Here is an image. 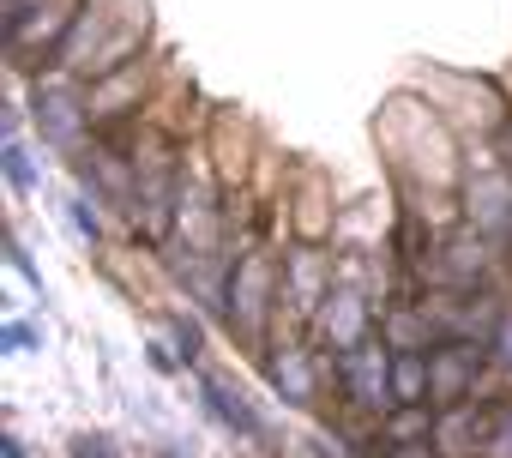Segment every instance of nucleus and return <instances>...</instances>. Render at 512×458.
Here are the masks:
<instances>
[{"mask_svg": "<svg viewBox=\"0 0 512 458\" xmlns=\"http://www.w3.org/2000/svg\"><path fill=\"white\" fill-rule=\"evenodd\" d=\"M344 386H350V398L368 404V410L392 404V356L374 350V344H350V350H344Z\"/></svg>", "mask_w": 512, "mask_h": 458, "instance_id": "obj_1", "label": "nucleus"}, {"mask_svg": "<svg viewBox=\"0 0 512 458\" xmlns=\"http://www.w3.org/2000/svg\"><path fill=\"white\" fill-rule=\"evenodd\" d=\"M470 380H476V350L470 344H446V350L428 356V398L434 404H458L470 392Z\"/></svg>", "mask_w": 512, "mask_h": 458, "instance_id": "obj_2", "label": "nucleus"}, {"mask_svg": "<svg viewBox=\"0 0 512 458\" xmlns=\"http://www.w3.org/2000/svg\"><path fill=\"white\" fill-rule=\"evenodd\" d=\"M428 398V356L398 350L392 356V404H422Z\"/></svg>", "mask_w": 512, "mask_h": 458, "instance_id": "obj_3", "label": "nucleus"}, {"mask_svg": "<svg viewBox=\"0 0 512 458\" xmlns=\"http://www.w3.org/2000/svg\"><path fill=\"white\" fill-rule=\"evenodd\" d=\"M205 398H211V410L235 428V434H266V422L253 416L247 404H241V392H229V386H205Z\"/></svg>", "mask_w": 512, "mask_h": 458, "instance_id": "obj_4", "label": "nucleus"}, {"mask_svg": "<svg viewBox=\"0 0 512 458\" xmlns=\"http://www.w3.org/2000/svg\"><path fill=\"white\" fill-rule=\"evenodd\" d=\"M260 296H266V266L247 260V266H241V284H235V308H241L247 326H253V314H260Z\"/></svg>", "mask_w": 512, "mask_h": 458, "instance_id": "obj_5", "label": "nucleus"}, {"mask_svg": "<svg viewBox=\"0 0 512 458\" xmlns=\"http://www.w3.org/2000/svg\"><path fill=\"white\" fill-rule=\"evenodd\" d=\"M278 386L290 398H308V362H302V350H284L278 356Z\"/></svg>", "mask_w": 512, "mask_h": 458, "instance_id": "obj_6", "label": "nucleus"}, {"mask_svg": "<svg viewBox=\"0 0 512 458\" xmlns=\"http://www.w3.org/2000/svg\"><path fill=\"white\" fill-rule=\"evenodd\" d=\"M7 181H13V187H31V157H25L13 139H7Z\"/></svg>", "mask_w": 512, "mask_h": 458, "instance_id": "obj_7", "label": "nucleus"}, {"mask_svg": "<svg viewBox=\"0 0 512 458\" xmlns=\"http://www.w3.org/2000/svg\"><path fill=\"white\" fill-rule=\"evenodd\" d=\"M175 344H181V362H193L199 356V326L193 320H175Z\"/></svg>", "mask_w": 512, "mask_h": 458, "instance_id": "obj_8", "label": "nucleus"}, {"mask_svg": "<svg viewBox=\"0 0 512 458\" xmlns=\"http://www.w3.org/2000/svg\"><path fill=\"white\" fill-rule=\"evenodd\" d=\"M67 217H73V229H79V236H97V211H91L85 199H73V205H67Z\"/></svg>", "mask_w": 512, "mask_h": 458, "instance_id": "obj_9", "label": "nucleus"}, {"mask_svg": "<svg viewBox=\"0 0 512 458\" xmlns=\"http://www.w3.org/2000/svg\"><path fill=\"white\" fill-rule=\"evenodd\" d=\"M0 344H7V350H31V344H37V326H19V320H13L7 332H0Z\"/></svg>", "mask_w": 512, "mask_h": 458, "instance_id": "obj_10", "label": "nucleus"}, {"mask_svg": "<svg viewBox=\"0 0 512 458\" xmlns=\"http://www.w3.org/2000/svg\"><path fill=\"white\" fill-rule=\"evenodd\" d=\"M103 446H109V440H79V458H109Z\"/></svg>", "mask_w": 512, "mask_h": 458, "instance_id": "obj_11", "label": "nucleus"}, {"mask_svg": "<svg viewBox=\"0 0 512 458\" xmlns=\"http://www.w3.org/2000/svg\"><path fill=\"white\" fill-rule=\"evenodd\" d=\"M500 362H506V368H512V320H506V326H500Z\"/></svg>", "mask_w": 512, "mask_h": 458, "instance_id": "obj_12", "label": "nucleus"}, {"mask_svg": "<svg viewBox=\"0 0 512 458\" xmlns=\"http://www.w3.org/2000/svg\"><path fill=\"white\" fill-rule=\"evenodd\" d=\"M386 458H428V440H422V446H392Z\"/></svg>", "mask_w": 512, "mask_h": 458, "instance_id": "obj_13", "label": "nucleus"}]
</instances>
